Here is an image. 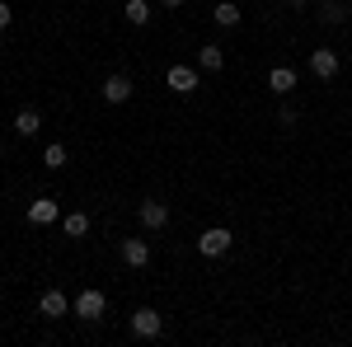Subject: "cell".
Listing matches in <instances>:
<instances>
[{"instance_id":"cell-19","label":"cell","mask_w":352,"mask_h":347,"mask_svg":"<svg viewBox=\"0 0 352 347\" xmlns=\"http://www.w3.org/2000/svg\"><path fill=\"white\" fill-rule=\"evenodd\" d=\"M277 122L282 127H296V108H277Z\"/></svg>"},{"instance_id":"cell-4","label":"cell","mask_w":352,"mask_h":347,"mask_svg":"<svg viewBox=\"0 0 352 347\" xmlns=\"http://www.w3.org/2000/svg\"><path fill=\"white\" fill-rule=\"evenodd\" d=\"M310 76H315V80H333V76H338V56L329 52V47H315V52H310Z\"/></svg>"},{"instance_id":"cell-3","label":"cell","mask_w":352,"mask_h":347,"mask_svg":"<svg viewBox=\"0 0 352 347\" xmlns=\"http://www.w3.org/2000/svg\"><path fill=\"white\" fill-rule=\"evenodd\" d=\"M132 333L136 338H160L164 333V315L160 310H136L132 315Z\"/></svg>"},{"instance_id":"cell-17","label":"cell","mask_w":352,"mask_h":347,"mask_svg":"<svg viewBox=\"0 0 352 347\" xmlns=\"http://www.w3.org/2000/svg\"><path fill=\"white\" fill-rule=\"evenodd\" d=\"M197 61H202V71H221V66H226V52H221V47H202Z\"/></svg>"},{"instance_id":"cell-20","label":"cell","mask_w":352,"mask_h":347,"mask_svg":"<svg viewBox=\"0 0 352 347\" xmlns=\"http://www.w3.org/2000/svg\"><path fill=\"white\" fill-rule=\"evenodd\" d=\"M10 19H14V10H10V5L0 0V28H10Z\"/></svg>"},{"instance_id":"cell-1","label":"cell","mask_w":352,"mask_h":347,"mask_svg":"<svg viewBox=\"0 0 352 347\" xmlns=\"http://www.w3.org/2000/svg\"><path fill=\"white\" fill-rule=\"evenodd\" d=\"M230 244H235V235H230L226 225H212V230L197 235V254H202V258H221V254H230Z\"/></svg>"},{"instance_id":"cell-16","label":"cell","mask_w":352,"mask_h":347,"mask_svg":"<svg viewBox=\"0 0 352 347\" xmlns=\"http://www.w3.org/2000/svg\"><path fill=\"white\" fill-rule=\"evenodd\" d=\"M61 225H66V235H71V240H80V235H89V216H85V212H71L66 221H61Z\"/></svg>"},{"instance_id":"cell-2","label":"cell","mask_w":352,"mask_h":347,"mask_svg":"<svg viewBox=\"0 0 352 347\" xmlns=\"http://www.w3.org/2000/svg\"><path fill=\"white\" fill-rule=\"evenodd\" d=\"M104 310H109V295L104 291H94V287H89V291H80L76 295V315H80V320H104Z\"/></svg>"},{"instance_id":"cell-13","label":"cell","mask_w":352,"mask_h":347,"mask_svg":"<svg viewBox=\"0 0 352 347\" xmlns=\"http://www.w3.org/2000/svg\"><path fill=\"white\" fill-rule=\"evenodd\" d=\"M212 19H217L221 28H240V5H235V0H221L217 10H212Z\"/></svg>"},{"instance_id":"cell-8","label":"cell","mask_w":352,"mask_h":347,"mask_svg":"<svg viewBox=\"0 0 352 347\" xmlns=\"http://www.w3.org/2000/svg\"><path fill=\"white\" fill-rule=\"evenodd\" d=\"M118 254H122V263H127V267H146V263H151V244H146V240H122Z\"/></svg>"},{"instance_id":"cell-15","label":"cell","mask_w":352,"mask_h":347,"mask_svg":"<svg viewBox=\"0 0 352 347\" xmlns=\"http://www.w3.org/2000/svg\"><path fill=\"white\" fill-rule=\"evenodd\" d=\"M127 24L132 28L151 24V5H146V0H127Z\"/></svg>"},{"instance_id":"cell-5","label":"cell","mask_w":352,"mask_h":347,"mask_svg":"<svg viewBox=\"0 0 352 347\" xmlns=\"http://www.w3.org/2000/svg\"><path fill=\"white\" fill-rule=\"evenodd\" d=\"M164 85H169L174 94H192V89H197V71H192V66H169V71H164Z\"/></svg>"},{"instance_id":"cell-9","label":"cell","mask_w":352,"mask_h":347,"mask_svg":"<svg viewBox=\"0 0 352 347\" xmlns=\"http://www.w3.org/2000/svg\"><path fill=\"white\" fill-rule=\"evenodd\" d=\"M268 89L272 94H292V89H296V71H292V66H272L268 71Z\"/></svg>"},{"instance_id":"cell-18","label":"cell","mask_w":352,"mask_h":347,"mask_svg":"<svg viewBox=\"0 0 352 347\" xmlns=\"http://www.w3.org/2000/svg\"><path fill=\"white\" fill-rule=\"evenodd\" d=\"M43 164H47V169H61V164H66V146H61V141H52V146L43 150Z\"/></svg>"},{"instance_id":"cell-7","label":"cell","mask_w":352,"mask_h":347,"mask_svg":"<svg viewBox=\"0 0 352 347\" xmlns=\"http://www.w3.org/2000/svg\"><path fill=\"white\" fill-rule=\"evenodd\" d=\"M56 216H61V207H56L52 197H33V202H28V221H33V225H52Z\"/></svg>"},{"instance_id":"cell-6","label":"cell","mask_w":352,"mask_h":347,"mask_svg":"<svg viewBox=\"0 0 352 347\" xmlns=\"http://www.w3.org/2000/svg\"><path fill=\"white\" fill-rule=\"evenodd\" d=\"M136 216H141V225H146V230H164V225H169V207H164V202H155V197H146Z\"/></svg>"},{"instance_id":"cell-22","label":"cell","mask_w":352,"mask_h":347,"mask_svg":"<svg viewBox=\"0 0 352 347\" xmlns=\"http://www.w3.org/2000/svg\"><path fill=\"white\" fill-rule=\"evenodd\" d=\"M296 5H310V0H296Z\"/></svg>"},{"instance_id":"cell-21","label":"cell","mask_w":352,"mask_h":347,"mask_svg":"<svg viewBox=\"0 0 352 347\" xmlns=\"http://www.w3.org/2000/svg\"><path fill=\"white\" fill-rule=\"evenodd\" d=\"M160 5H164V10H179V5H184V0H160Z\"/></svg>"},{"instance_id":"cell-10","label":"cell","mask_w":352,"mask_h":347,"mask_svg":"<svg viewBox=\"0 0 352 347\" xmlns=\"http://www.w3.org/2000/svg\"><path fill=\"white\" fill-rule=\"evenodd\" d=\"M38 310H43V315H47V320H61V315H66V310H71V300H66V295L56 291H43V300H38Z\"/></svg>"},{"instance_id":"cell-12","label":"cell","mask_w":352,"mask_h":347,"mask_svg":"<svg viewBox=\"0 0 352 347\" xmlns=\"http://www.w3.org/2000/svg\"><path fill=\"white\" fill-rule=\"evenodd\" d=\"M38 127H43L38 108H19V113H14V132L19 136H38Z\"/></svg>"},{"instance_id":"cell-14","label":"cell","mask_w":352,"mask_h":347,"mask_svg":"<svg viewBox=\"0 0 352 347\" xmlns=\"http://www.w3.org/2000/svg\"><path fill=\"white\" fill-rule=\"evenodd\" d=\"M320 19H324V24H343V19H348V0H324V5H320Z\"/></svg>"},{"instance_id":"cell-11","label":"cell","mask_w":352,"mask_h":347,"mask_svg":"<svg viewBox=\"0 0 352 347\" xmlns=\"http://www.w3.org/2000/svg\"><path fill=\"white\" fill-rule=\"evenodd\" d=\"M104 99H109V104H127V99H132V80H127V76H109V80H104Z\"/></svg>"}]
</instances>
